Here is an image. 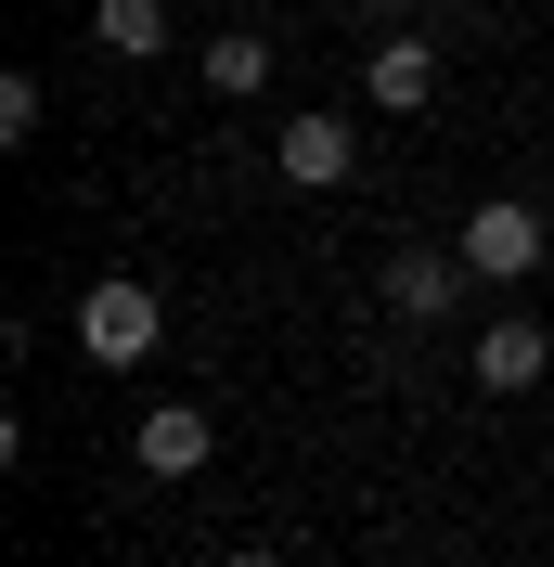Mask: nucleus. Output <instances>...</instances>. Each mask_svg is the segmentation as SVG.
Returning <instances> with one entry per match:
<instances>
[{"instance_id": "9d476101", "label": "nucleus", "mask_w": 554, "mask_h": 567, "mask_svg": "<svg viewBox=\"0 0 554 567\" xmlns=\"http://www.w3.org/2000/svg\"><path fill=\"white\" fill-rule=\"evenodd\" d=\"M0 142H39V78H27V65L0 78Z\"/></svg>"}, {"instance_id": "9b49d317", "label": "nucleus", "mask_w": 554, "mask_h": 567, "mask_svg": "<svg viewBox=\"0 0 554 567\" xmlns=\"http://www.w3.org/2000/svg\"><path fill=\"white\" fill-rule=\"evenodd\" d=\"M219 567H284V555H271V542H245V555H219Z\"/></svg>"}, {"instance_id": "7ed1b4c3", "label": "nucleus", "mask_w": 554, "mask_h": 567, "mask_svg": "<svg viewBox=\"0 0 554 567\" xmlns=\"http://www.w3.org/2000/svg\"><path fill=\"white\" fill-rule=\"evenodd\" d=\"M464 297V246H387V310L400 322H451Z\"/></svg>"}, {"instance_id": "39448f33", "label": "nucleus", "mask_w": 554, "mask_h": 567, "mask_svg": "<svg viewBox=\"0 0 554 567\" xmlns=\"http://www.w3.org/2000/svg\"><path fill=\"white\" fill-rule=\"evenodd\" d=\"M464 361H478V388H490V400H516V388H542V361H554V322L503 310V322H490V336H478Z\"/></svg>"}, {"instance_id": "f03ea898", "label": "nucleus", "mask_w": 554, "mask_h": 567, "mask_svg": "<svg viewBox=\"0 0 554 567\" xmlns=\"http://www.w3.org/2000/svg\"><path fill=\"white\" fill-rule=\"evenodd\" d=\"M542 246H554L542 207H516V194H490V207L464 219V271H478V284H529V271H542Z\"/></svg>"}, {"instance_id": "0eeeda50", "label": "nucleus", "mask_w": 554, "mask_h": 567, "mask_svg": "<svg viewBox=\"0 0 554 567\" xmlns=\"http://www.w3.org/2000/svg\"><path fill=\"white\" fill-rule=\"evenodd\" d=\"M361 91H375L387 116H425V104H439V52H425L413 27H387V39H375V65H361Z\"/></svg>"}, {"instance_id": "f257e3e1", "label": "nucleus", "mask_w": 554, "mask_h": 567, "mask_svg": "<svg viewBox=\"0 0 554 567\" xmlns=\"http://www.w3.org/2000/svg\"><path fill=\"white\" fill-rule=\"evenodd\" d=\"M155 336H168V310H155V284H91V297H78V349L91 361H116V374H130V361H155Z\"/></svg>"}, {"instance_id": "1a4fd4ad", "label": "nucleus", "mask_w": 554, "mask_h": 567, "mask_svg": "<svg viewBox=\"0 0 554 567\" xmlns=\"http://www.w3.org/2000/svg\"><path fill=\"white\" fill-rule=\"evenodd\" d=\"M104 52H168V0H91Z\"/></svg>"}, {"instance_id": "6e6552de", "label": "nucleus", "mask_w": 554, "mask_h": 567, "mask_svg": "<svg viewBox=\"0 0 554 567\" xmlns=\"http://www.w3.org/2000/svg\"><path fill=\"white\" fill-rule=\"evenodd\" d=\"M258 78H271V39H258V27H219V39H207V91H233V104H245Z\"/></svg>"}, {"instance_id": "f8f14e48", "label": "nucleus", "mask_w": 554, "mask_h": 567, "mask_svg": "<svg viewBox=\"0 0 554 567\" xmlns=\"http://www.w3.org/2000/svg\"><path fill=\"white\" fill-rule=\"evenodd\" d=\"M375 13H387V27H400V13H425V0H375Z\"/></svg>"}, {"instance_id": "423d86ee", "label": "nucleus", "mask_w": 554, "mask_h": 567, "mask_svg": "<svg viewBox=\"0 0 554 567\" xmlns=\"http://www.w3.org/2000/svg\"><path fill=\"white\" fill-rule=\"evenodd\" d=\"M348 168H361V130L348 116H284V181L297 194H336Z\"/></svg>"}, {"instance_id": "20e7f679", "label": "nucleus", "mask_w": 554, "mask_h": 567, "mask_svg": "<svg viewBox=\"0 0 554 567\" xmlns=\"http://www.w3.org/2000/svg\"><path fill=\"white\" fill-rule=\"evenodd\" d=\"M207 452H219V425L194 413V400H155V413L130 425V464H142V477H194Z\"/></svg>"}]
</instances>
